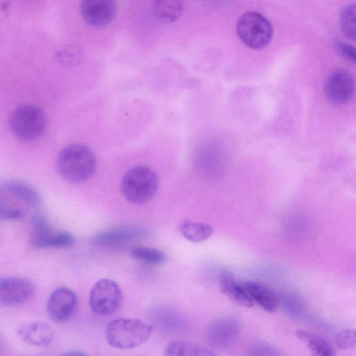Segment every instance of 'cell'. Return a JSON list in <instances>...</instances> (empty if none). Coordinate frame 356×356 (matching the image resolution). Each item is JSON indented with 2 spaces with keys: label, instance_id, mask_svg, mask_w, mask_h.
Wrapping results in <instances>:
<instances>
[{
  "label": "cell",
  "instance_id": "6da1fadb",
  "mask_svg": "<svg viewBox=\"0 0 356 356\" xmlns=\"http://www.w3.org/2000/svg\"><path fill=\"white\" fill-rule=\"evenodd\" d=\"M56 165L58 174L64 179L72 183H80L92 176L96 170L97 160L90 147L76 143L67 145L60 150Z\"/></svg>",
  "mask_w": 356,
  "mask_h": 356
},
{
  "label": "cell",
  "instance_id": "7a4b0ae2",
  "mask_svg": "<svg viewBox=\"0 0 356 356\" xmlns=\"http://www.w3.org/2000/svg\"><path fill=\"white\" fill-rule=\"evenodd\" d=\"M152 325L135 318H117L110 321L105 330L108 343L115 348L129 349L145 343L149 338Z\"/></svg>",
  "mask_w": 356,
  "mask_h": 356
},
{
  "label": "cell",
  "instance_id": "3957f363",
  "mask_svg": "<svg viewBox=\"0 0 356 356\" xmlns=\"http://www.w3.org/2000/svg\"><path fill=\"white\" fill-rule=\"evenodd\" d=\"M159 179L156 172L149 167L137 165L130 168L124 175L121 191L130 202L140 204L148 202L156 194Z\"/></svg>",
  "mask_w": 356,
  "mask_h": 356
},
{
  "label": "cell",
  "instance_id": "277c9868",
  "mask_svg": "<svg viewBox=\"0 0 356 356\" xmlns=\"http://www.w3.org/2000/svg\"><path fill=\"white\" fill-rule=\"evenodd\" d=\"M44 111L35 105L23 104L15 108L9 118L10 129L19 140L31 142L38 139L47 128Z\"/></svg>",
  "mask_w": 356,
  "mask_h": 356
},
{
  "label": "cell",
  "instance_id": "5b68a950",
  "mask_svg": "<svg viewBox=\"0 0 356 356\" xmlns=\"http://www.w3.org/2000/svg\"><path fill=\"white\" fill-rule=\"evenodd\" d=\"M236 31L242 42L253 49H261L268 46L273 36L270 22L255 12L243 14L238 19Z\"/></svg>",
  "mask_w": 356,
  "mask_h": 356
},
{
  "label": "cell",
  "instance_id": "8992f818",
  "mask_svg": "<svg viewBox=\"0 0 356 356\" xmlns=\"http://www.w3.org/2000/svg\"><path fill=\"white\" fill-rule=\"evenodd\" d=\"M122 293L119 285L110 279H102L92 287L89 303L92 311L99 316H111L122 302Z\"/></svg>",
  "mask_w": 356,
  "mask_h": 356
},
{
  "label": "cell",
  "instance_id": "52a82bcc",
  "mask_svg": "<svg viewBox=\"0 0 356 356\" xmlns=\"http://www.w3.org/2000/svg\"><path fill=\"white\" fill-rule=\"evenodd\" d=\"M241 330V323L234 317L218 318L208 328L207 342L212 348H226L236 340Z\"/></svg>",
  "mask_w": 356,
  "mask_h": 356
},
{
  "label": "cell",
  "instance_id": "ba28073f",
  "mask_svg": "<svg viewBox=\"0 0 356 356\" xmlns=\"http://www.w3.org/2000/svg\"><path fill=\"white\" fill-rule=\"evenodd\" d=\"M34 293L31 281L23 277H10L0 279V304L17 305L30 300Z\"/></svg>",
  "mask_w": 356,
  "mask_h": 356
},
{
  "label": "cell",
  "instance_id": "9c48e42d",
  "mask_svg": "<svg viewBox=\"0 0 356 356\" xmlns=\"http://www.w3.org/2000/svg\"><path fill=\"white\" fill-rule=\"evenodd\" d=\"M77 306L76 293L67 287H59L50 295L47 302V312L55 321H67L74 313Z\"/></svg>",
  "mask_w": 356,
  "mask_h": 356
},
{
  "label": "cell",
  "instance_id": "30bf717a",
  "mask_svg": "<svg viewBox=\"0 0 356 356\" xmlns=\"http://www.w3.org/2000/svg\"><path fill=\"white\" fill-rule=\"evenodd\" d=\"M116 13L115 0H82L81 13L90 26H104L114 18Z\"/></svg>",
  "mask_w": 356,
  "mask_h": 356
},
{
  "label": "cell",
  "instance_id": "8fae6325",
  "mask_svg": "<svg viewBox=\"0 0 356 356\" xmlns=\"http://www.w3.org/2000/svg\"><path fill=\"white\" fill-rule=\"evenodd\" d=\"M354 90L353 78L349 72L343 70L332 72L325 81V95L330 101L335 104H343L349 101Z\"/></svg>",
  "mask_w": 356,
  "mask_h": 356
},
{
  "label": "cell",
  "instance_id": "7c38bea8",
  "mask_svg": "<svg viewBox=\"0 0 356 356\" xmlns=\"http://www.w3.org/2000/svg\"><path fill=\"white\" fill-rule=\"evenodd\" d=\"M145 234V230L140 227L124 225L98 233L92 240L99 245L113 247L130 243L143 237Z\"/></svg>",
  "mask_w": 356,
  "mask_h": 356
},
{
  "label": "cell",
  "instance_id": "4fadbf2b",
  "mask_svg": "<svg viewBox=\"0 0 356 356\" xmlns=\"http://www.w3.org/2000/svg\"><path fill=\"white\" fill-rule=\"evenodd\" d=\"M17 335L27 344L37 347H45L51 343L54 332L47 323L34 321L19 326L17 329Z\"/></svg>",
  "mask_w": 356,
  "mask_h": 356
},
{
  "label": "cell",
  "instance_id": "5bb4252c",
  "mask_svg": "<svg viewBox=\"0 0 356 356\" xmlns=\"http://www.w3.org/2000/svg\"><path fill=\"white\" fill-rule=\"evenodd\" d=\"M30 243L37 248H60L72 245L74 243V237L69 232H54L50 227L38 232H31Z\"/></svg>",
  "mask_w": 356,
  "mask_h": 356
},
{
  "label": "cell",
  "instance_id": "9a60e30c",
  "mask_svg": "<svg viewBox=\"0 0 356 356\" xmlns=\"http://www.w3.org/2000/svg\"><path fill=\"white\" fill-rule=\"evenodd\" d=\"M219 287L221 292L233 301L244 307H252L254 302L242 282H236L229 271L223 270L219 275Z\"/></svg>",
  "mask_w": 356,
  "mask_h": 356
},
{
  "label": "cell",
  "instance_id": "2e32d148",
  "mask_svg": "<svg viewBox=\"0 0 356 356\" xmlns=\"http://www.w3.org/2000/svg\"><path fill=\"white\" fill-rule=\"evenodd\" d=\"M242 284L254 303L256 302L268 312H273L277 309L279 305L278 297L267 286L254 281L243 282Z\"/></svg>",
  "mask_w": 356,
  "mask_h": 356
},
{
  "label": "cell",
  "instance_id": "e0dca14e",
  "mask_svg": "<svg viewBox=\"0 0 356 356\" xmlns=\"http://www.w3.org/2000/svg\"><path fill=\"white\" fill-rule=\"evenodd\" d=\"M184 3L182 0H154L152 12L160 21L171 23L177 21L182 15Z\"/></svg>",
  "mask_w": 356,
  "mask_h": 356
},
{
  "label": "cell",
  "instance_id": "ac0fdd59",
  "mask_svg": "<svg viewBox=\"0 0 356 356\" xmlns=\"http://www.w3.org/2000/svg\"><path fill=\"white\" fill-rule=\"evenodd\" d=\"M152 321L156 327L167 332H177L184 327L185 320L175 310L158 309L154 311Z\"/></svg>",
  "mask_w": 356,
  "mask_h": 356
},
{
  "label": "cell",
  "instance_id": "d6986e66",
  "mask_svg": "<svg viewBox=\"0 0 356 356\" xmlns=\"http://www.w3.org/2000/svg\"><path fill=\"white\" fill-rule=\"evenodd\" d=\"M167 356H214L211 350L199 344L184 341H174L168 343L165 350Z\"/></svg>",
  "mask_w": 356,
  "mask_h": 356
},
{
  "label": "cell",
  "instance_id": "ffe728a7",
  "mask_svg": "<svg viewBox=\"0 0 356 356\" xmlns=\"http://www.w3.org/2000/svg\"><path fill=\"white\" fill-rule=\"evenodd\" d=\"M178 228L186 239L193 243L206 241L213 232L210 224L191 220L182 221Z\"/></svg>",
  "mask_w": 356,
  "mask_h": 356
},
{
  "label": "cell",
  "instance_id": "44dd1931",
  "mask_svg": "<svg viewBox=\"0 0 356 356\" xmlns=\"http://www.w3.org/2000/svg\"><path fill=\"white\" fill-rule=\"evenodd\" d=\"M297 337L307 343L309 350L316 355L334 356L336 353L332 345L326 339L309 332L298 330L296 332Z\"/></svg>",
  "mask_w": 356,
  "mask_h": 356
},
{
  "label": "cell",
  "instance_id": "7402d4cb",
  "mask_svg": "<svg viewBox=\"0 0 356 356\" xmlns=\"http://www.w3.org/2000/svg\"><path fill=\"white\" fill-rule=\"evenodd\" d=\"M5 188L13 196L32 206L40 203L38 192L31 186L18 181H9L4 185Z\"/></svg>",
  "mask_w": 356,
  "mask_h": 356
},
{
  "label": "cell",
  "instance_id": "603a6c76",
  "mask_svg": "<svg viewBox=\"0 0 356 356\" xmlns=\"http://www.w3.org/2000/svg\"><path fill=\"white\" fill-rule=\"evenodd\" d=\"M130 254L138 261L152 265H161L168 259L167 254L162 250L146 246L132 247Z\"/></svg>",
  "mask_w": 356,
  "mask_h": 356
},
{
  "label": "cell",
  "instance_id": "cb8c5ba5",
  "mask_svg": "<svg viewBox=\"0 0 356 356\" xmlns=\"http://www.w3.org/2000/svg\"><path fill=\"white\" fill-rule=\"evenodd\" d=\"M340 24L343 33L350 39L355 40V4L351 3L343 10Z\"/></svg>",
  "mask_w": 356,
  "mask_h": 356
},
{
  "label": "cell",
  "instance_id": "d4e9b609",
  "mask_svg": "<svg viewBox=\"0 0 356 356\" xmlns=\"http://www.w3.org/2000/svg\"><path fill=\"white\" fill-rule=\"evenodd\" d=\"M248 355L251 356H280L282 353L278 348L268 343L256 341L249 346Z\"/></svg>",
  "mask_w": 356,
  "mask_h": 356
},
{
  "label": "cell",
  "instance_id": "484cf974",
  "mask_svg": "<svg viewBox=\"0 0 356 356\" xmlns=\"http://www.w3.org/2000/svg\"><path fill=\"white\" fill-rule=\"evenodd\" d=\"M334 341L340 349L353 348L356 345L355 331L353 329L342 330L334 336Z\"/></svg>",
  "mask_w": 356,
  "mask_h": 356
},
{
  "label": "cell",
  "instance_id": "4316f807",
  "mask_svg": "<svg viewBox=\"0 0 356 356\" xmlns=\"http://www.w3.org/2000/svg\"><path fill=\"white\" fill-rule=\"evenodd\" d=\"M22 216V212L19 209L10 206L0 197V218L14 220Z\"/></svg>",
  "mask_w": 356,
  "mask_h": 356
},
{
  "label": "cell",
  "instance_id": "83f0119b",
  "mask_svg": "<svg viewBox=\"0 0 356 356\" xmlns=\"http://www.w3.org/2000/svg\"><path fill=\"white\" fill-rule=\"evenodd\" d=\"M334 45L343 57L350 61H355V49L353 47L339 40L334 41Z\"/></svg>",
  "mask_w": 356,
  "mask_h": 356
},
{
  "label": "cell",
  "instance_id": "f1b7e54d",
  "mask_svg": "<svg viewBox=\"0 0 356 356\" xmlns=\"http://www.w3.org/2000/svg\"><path fill=\"white\" fill-rule=\"evenodd\" d=\"M63 355L69 356H85L87 354L80 350H70L63 353Z\"/></svg>",
  "mask_w": 356,
  "mask_h": 356
},
{
  "label": "cell",
  "instance_id": "f546056e",
  "mask_svg": "<svg viewBox=\"0 0 356 356\" xmlns=\"http://www.w3.org/2000/svg\"><path fill=\"white\" fill-rule=\"evenodd\" d=\"M1 343H0V350H1Z\"/></svg>",
  "mask_w": 356,
  "mask_h": 356
}]
</instances>
